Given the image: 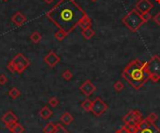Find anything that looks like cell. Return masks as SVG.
Segmentation results:
<instances>
[{
    "mask_svg": "<svg viewBox=\"0 0 160 133\" xmlns=\"http://www.w3.org/2000/svg\"><path fill=\"white\" fill-rule=\"evenodd\" d=\"M44 62L50 66V67H54L57 63H59L60 62V57L56 55L55 52L50 51L44 58Z\"/></svg>",
    "mask_w": 160,
    "mask_h": 133,
    "instance_id": "8fae6325",
    "label": "cell"
},
{
    "mask_svg": "<svg viewBox=\"0 0 160 133\" xmlns=\"http://www.w3.org/2000/svg\"><path fill=\"white\" fill-rule=\"evenodd\" d=\"M96 90V86L90 81V80H85L81 86H80V91L86 97L91 96Z\"/></svg>",
    "mask_w": 160,
    "mask_h": 133,
    "instance_id": "ba28073f",
    "label": "cell"
},
{
    "mask_svg": "<svg viewBox=\"0 0 160 133\" xmlns=\"http://www.w3.org/2000/svg\"><path fill=\"white\" fill-rule=\"evenodd\" d=\"M20 95H21V92L19 91V90L17 87H12L11 90L9 91V96L11 99H17Z\"/></svg>",
    "mask_w": 160,
    "mask_h": 133,
    "instance_id": "603a6c76",
    "label": "cell"
},
{
    "mask_svg": "<svg viewBox=\"0 0 160 133\" xmlns=\"http://www.w3.org/2000/svg\"><path fill=\"white\" fill-rule=\"evenodd\" d=\"M114 133H121V132H120V131H119V130H116V131H115V132H114Z\"/></svg>",
    "mask_w": 160,
    "mask_h": 133,
    "instance_id": "8d00e7d4",
    "label": "cell"
},
{
    "mask_svg": "<svg viewBox=\"0 0 160 133\" xmlns=\"http://www.w3.org/2000/svg\"><path fill=\"white\" fill-rule=\"evenodd\" d=\"M30 39L34 42V43H38L41 40V36L38 32H34L31 36H30Z\"/></svg>",
    "mask_w": 160,
    "mask_h": 133,
    "instance_id": "83f0119b",
    "label": "cell"
},
{
    "mask_svg": "<svg viewBox=\"0 0 160 133\" xmlns=\"http://www.w3.org/2000/svg\"><path fill=\"white\" fill-rule=\"evenodd\" d=\"M8 69L9 70V72L10 73H15L16 71H15V67H14V65H13V63H11V61L9 63V64H8Z\"/></svg>",
    "mask_w": 160,
    "mask_h": 133,
    "instance_id": "836d02e7",
    "label": "cell"
},
{
    "mask_svg": "<svg viewBox=\"0 0 160 133\" xmlns=\"http://www.w3.org/2000/svg\"><path fill=\"white\" fill-rule=\"evenodd\" d=\"M92 103H93L92 101H90L89 99H86L85 101H83L82 102L81 107H82V110H84L85 112H91Z\"/></svg>",
    "mask_w": 160,
    "mask_h": 133,
    "instance_id": "ffe728a7",
    "label": "cell"
},
{
    "mask_svg": "<svg viewBox=\"0 0 160 133\" xmlns=\"http://www.w3.org/2000/svg\"><path fill=\"white\" fill-rule=\"evenodd\" d=\"M67 34L66 32H64L63 30H58L55 34H54V37L58 40V41H62L67 37Z\"/></svg>",
    "mask_w": 160,
    "mask_h": 133,
    "instance_id": "cb8c5ba5",
    "label": "cell"
},
{
    "mask_svg": "<svg viewBox=\"0 0 160 133\" xmlns=\"http://www.w3.org/2000/svg\"><path fill=\"white\" fill-rule=\"evenodd\" d=\"M95 31L93 30V28L89 27V28H87V29H84V30L82 31V36H83L84 39L86 40H89L91 39L94 36H95Z\"/></svg>",
    "mask_w": 160,
    "mask_h": 133,
    "instance_id": "ac0fdd59",
    "label": "cell"
},
{
    "mask_svg": "<svg viewBox=\"0 0 160 133\" xmlns=\"http://www.w3.org/2000/svg\"><path fill=\"white\" fill-rule=\"evenodd\" d=\"M121 133H129L128 132V130H127V128H126V127L124 125V126H122V128H120V129H118Z\"/></svg>",
    "mask_w": 160,
    "mask_h": 133,
    "instance_id": "e575fe53",
    "label": "cell"
},
{
    "mask_svg": "<svg viewBox=\"0 0 160 133\" xmlns=\"http://www.w3.org/2000/svg\"><path fill=\"white\" fill-rule=\"evenodd\" d=\"M91 1H92V2H96L97 0H91Z\"/></svg>",
    "mask_w": 160,
    "mask_h": 133,
    "instance_id": "74e56055",
    "label": "cell"
},
{
    "mask_svg": "<svg viewBox=\"0 0 160 133\" xmlns=\"http://www.w3.org/2000/svg\"><path fill=\"white\" fill-rule=\"evenodd\" d=\"M56 128V124L53 122H49L43 128V133H53Z\"/></svg>",
    "mask_w": 160,
    "mask_h": 133,
    "instance_id": "44dd1931",
    "label": "cell"
},
{
    "mask_svg": "<svg viewBox=\"0 0 160 133\" xmlns=\"http://www.w3.org/2000/svg\"><path fill=\"white\" fill-rule=\"evenodd\" d=\"M11 63L15 67V71L18 73H22L24 72V70L30 65V62L23 55V54H17L15 57L11 60Z\"/></svg>",
    "mask_w": 160,
    "mask_h": 133,
    "instance_id": "8992f818",
    "label": "cell"
},
{
    "mask_svg": "<svg viewBox=\"0 0 160 133\" xmlns=\"http://www.w3.org/2000/svg\"><path fill=\"white\" fill-rule=\"evenodd\" d=\"M8 129H9L11 133H24V130H25L24 128L21 124H19L18 122L15 123V124H13V125H11L10 127H9Z\"/></svg>",
    "mask_w": 160,
    "mask_h": 133,
    "instance_id": "e0dca14e",
    "label": "cell"
},
{
    "mask_svg": "<svg viewBox=\"0 0 160 133\" xmlns=\"http://www.w3.org/2000/svg\"><path fill=\"white\" fill-rule=\"evenodd\" d=\"M136 133H160V128L155 124H151L146 119H143L138 125Z\"/></svg>",
    "mask_w": 160,
    "mask_h": 133,
    "instance_id": "52a82bcc",
    "label": "cell"
},
{
    "mask_svg": "<svg viewBox=\"0 0 160 133\" xmlns=\"http://www.w3.org/2000/svg\"><path fill=\"white\" fill-rule=\"evenodd\" d=\"M122 22L127 27L128 30L132 33H136L141 27V25L144 23L141 18V14L136 9L130 10L122 19Z\"/></svg>",
    "mask_w": 160,
    "mask_h": 133,
    "instance_id": "3957f363",
    "label": "cell"
},
{
    "mask_svg": "<svg viewBox=\"0 0 160 133\" xmlns=\"http://www.w3.org/2000/svg\"><path fill=\"white\" fill-rule=\"evenodd\" d=\"M133 117H134V124L137 126L143 120L142 114L139 110H133Z\"/></svg>",
    "mask_w": 160,
    "mask_h": 133,
    "instance_id": "d6986e66",
    "label": "cell"
},
{
    "mask_svg": "<svg viewBox=\"0 0 160 133\" xmlns=\"http://www.w3.org/2000/svg\"><path fill=\"white\" fill-rule=\"evenodd\" d=\"M11 20H12L13 23L16 24L17 26H20V25L24 24L26 22V18L24 17V15H23L21 12H17L15 15L12 17Z\"/></svg>",
    "mask_w": 160,
    "mask_h": 133,
    "instance_id": "7c38bea8",
    "label": "cell"
},
{
    "mask_svg": "<svg viewBox=\"0 0 160 133\" xmlns=\"http://www.w3.org/2000/svg\"><path fill=\"white\" fill-rule=\"evenodd\" d=\"M122 77L134 90H139L149 80L146 63H141L138 59L131 61L123 70Z\"/></svg>",
    "mask_w": 160,
    "mask_h": 133,
    "instance_id": "7a4b0ae2",
    "label": "cell"
},
{
    "mask_svg": "<svg viewBox=\"0 0 160 133\" xmlns=\"http://www.w3.org/2000/svg\"><path fill=\"white\" fill-rule=\"evenodd\" d=\"M62 77L66 81H69V80L72 79V77H73V75H72V73L69 70H65L62 73Z\"/></svg>",
    "mask_w": 160,
    "mask_h": 133,
    "instance_id": "4316f807",
    "label": "cell"
},
{
    "mask_svg": "<svg viewBox=\"0 0 160 133\" xmlns=\"http://www.w3.org/2000/svg\"><path fill=\"white\" fill-rule=\"evenodd\" d=\"M8 82V77L5 75H0V85H5Z\"/></svg>",
    "mask_w": 160,
    "mask_h": 133,
    "instance_id": "d6a6232c",
    "label": "cell"
},
{
    "mask_svg": "<svg viewBox=\"0 0 160 133\" xmlns=\"http://www.w3.org/2000/svg\"><path fill=\"white\" fill-rule=\"evenodd\" d=\"M125 87V85L122 81H116L113 85V90L116 91V92H121Z\"/></svg>",
    "mask_w": 160,
    "mask_h": 133,
    "instance_id": "d4e9b609",
    "label": "cell"
},
{
    "mask_svg": "<svg viewBox=\"0 0 160 133\" xmlns=\"http://www.w3.org/2000/svg\"><path fill=\"white\" fill-rule=\"evenodd\" d=\"M60 121H61L65 126H68V125H70L72 122L74 121V117L72 116L68 112H65V113L61 115V117H60Z\"/></svg>",
    "mask_w": 160,
    "mask_h": 133,
    "instance_id": "4fadbf2b",
    "label": "cell"
},
{
    "mask_svg": "<svg viewBox=\"0 0 160 133\" xmlns=\"http://www.w3.org/2000/svg\"><path fill=\"white\" fill-rule=\"evenodd\" d=\"M44 1L47 2V3H52V2L53 1V0H44Z\"/></svg>",
    "mask_w": 160,
    "mask_h": 133,
    "instance_id": "d590c367",
    "label": "cell"
},
{
    "mask_svg": "<svg viewBox=\"0 0 160 133\" xmlns=\"http://www.w3.org/2000/svg\"><path fill=\"white\" fill-rule=\"evenodd\" d=\"M153 8H154V5L150 0H139L136 4V7H135V9L140 14L150 12V10L153 9Z\"/></svg>",
    "mask_w": 160,
    "mask_h": 133,
    "instance_id": "30bf717a",
    "label": "cell"
},
{
    "mask_svg": "<svg viewBox=\"0 0 160 133\" xmlns=\"http://www.w3.org/2000/svg\"><path fill=\"white\" fill-rule=\"evenodd\" d=\"M38 114H39V116L42 118V119H44V120L49 119V118L53 115L52 110L49 107H47V106H44L43 108H41Z\"/></svg>",
    "mask_w": 160,
    "mask_h": 133,
    "instance_id": "5bb4252c",
    "label": "cell"
},
{
    "mask_svg": "<svg viewBox=\"0 0 160 133\" xmlns=\"http://www.w3.org/2000/svg\"><path fill=\"white\" fill-rule=\"evenodd\" d=\"M91 25H92V21H91V19L88 17V15H87V14H86V15H85V16L80 21V22H79V26L82 29V30L91 27Z\"/></svg>",
    "mask_w": 160,
    "mask_h": 133,
    "instance_id": "9a60e30c",
    "label": "cell"
},
{
    "mask_svg": "<svg viewBox=\"0 0 160 133\" xmlns=\"http://www.w3.org/2000/svg\"><path fill=\"white\" fill-rule=\"evenodd\" d=\"M153 20H154V22H155L157 25L160 26V12H158V13L155 14V15L153 17Z\"/></svg>",
    "mask_w": 160,
    "mask_h": 133,
    "instance_id": "1f68e13d",
    "label": "cell"
},
{
    "mask_svg": "<svg viewBox=\"0 0 160 133\" xmlns=\"http://www.w3.org/2000/svg\"><path fill=\"white\" fill-rule=\"evenodd\" d=\"M146 68L149 73V80L156 83L160 80V57L154 55L148 62H146Z\"/></svg>",
    "mask_w": 160,
    "mask_h": 133,
    "instance_id": "277c9868",
    "label": "cell"
},
{
    "mask_svg": "<svg viewBox=\"0 0 160 133\" xmlns=\"http://www.w3.org/2000/svg\"><path fill=\"white\" fill-rule=\"evenodd\" d=\"M53 133H69V131H67V128H65V127H63V125L57 123L56 124V128H55Z\"/></svg>",
    "mask_w": 160,
    "mask_h": 133,
    "instance_id": "484cf974",
    "label": "cell"
},
{
    "mask_svg": "<svg viewBox=\"0 0 160 133\" xmlns=\"http://www.w3.org/2000/svg\"><path fill=\"white\" fill-rule=\"evenodd\" d=\"M145 119H146L151 124H155V122L158 119V115H157L156 113H150L146 117H145Z\"/></svg>",
    "mask_w": 160,
    "mask_h": 133,
    "instance_id": "7402d4cb",
    "label": "cell"
},
{
    "mask_svg": "<svg viewBox=\"0 0 160 133\" xmlns=\"http://www.w3.org/2000/svg\"><path fill=\"white\" fill-rule=\"evenodd\" d=\"M1 121L4 123V125L7 127V128L9 127H10L11 125L15 124L18 122V117L17 115L14 114L12 111H8L7 113H5L2 117H1Z\"/></svg>",
    "mask_w": 160,
    "mask_h": 133,
    "instance_id": "9c48e42d",
    "label": "cell"
},
{
    "mask_svg": "<svg viewBox=\"0 0 160 133\" xmlns=\"http://www.w3.org/2000/svg\"><path fill=\"white\" fill-rule=\"evenodd\" d=\"M109 106L107 103L100 98H96L94 101H93V103H92V108H91V112L93 113L94 115L96 116H101L103 114L106 113V111L108 110Z\"/></svg>",
    "mask_w": 160,
    "mask_h": 133,
    "instance_id": "5b68a950",
    "label": "cell"
},
{
    "mask_svg": "<svg viewBox=\"0 0 160 133\" xmlns=\"http://www.w3.org/2000/svg\"><path fill=\"white\" fill-rule=\"evenodd\" d=\"M86 12L74 0H60L48 13V18L67 35L79 26L80 21Z\"/></svg>",
    "mask_w": 160,
    "mask_h": 133,
    "instance_id": "6da1fadb",
    "label": "cell"
},
{
    "mask_svg": "<svg viewBox=\"0 0 160 133\" xmlns=\"http://www.w3.org/2000/svg\"><path fill=\"white\" fill-rule=\"evenodd\" d=\"M128 130L129 133H136L137 129H138V126L137 125H125Z\"/></svg>",
    "mask_w": 160,
    "mask_h": 133,
    "instance_id": "f546056e",
    "label": "cell"
},
{
    "mask_svg": "<svg viewBox=\"0 0 160 133\" xmlns=\"http://www.w3.org/2000/svg\"><path fill=\"white\" fill-rule=\"evenodd\" d=\"M141 18H142V20H143V22H144V23H145V22H149V21L152 19V15L150 14V12H146V13L141 14Z\"/></svg>",
    "mask_w": 160,
    "mask_h": 133,
    "instance_id": "4dcf8cb0",
    "label": "cell"
},
{
    "mask_svg": "<svg viewBox=\"0 0 160 133\" xmlns=\"http://www.w3.org/2000/svg\"><path fill=\"white\" fill-rule=\"evenodd\" d=\"M125 125H135L134 124V117H133V110H130L122 118Z\"/></svg>",
    "mask_w": 160,
    "mask_h": 133,
    "instance_id": "2e32d148",
    "label": "cell"
},
{
    "mask_svg": "<svg viewBox=\"0 0 160 133\" xmlns=\"http://www.w3.org/2000/svg\"><path fill=\"white\" fill-rule=\"evenodd\" d=\"M49 104L52 106V107H56L58 104H59V101H58V99L56 97H52L49 99V101H48Z\"/></svg>",
    "mask_w": 160,
    "mask_h": 133,
    "instance_id": "f1b7e54d",
    "label": "cell"
},
{
    "mask_svg": "<svg viewBox=\"0 0 160 133\" xmlns=\"http://www.w3.org/2000/svg\"><path fill=\"white\" fill-rule=\"evenodd\" d=\"M3 1H8V0H3Z\"/></svg>",
    "mask_w": 160,
    "mask_h": 133,
    "instance_id": "f35d334b",
    "label": "cell"
}]
</instances>
